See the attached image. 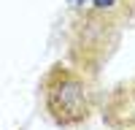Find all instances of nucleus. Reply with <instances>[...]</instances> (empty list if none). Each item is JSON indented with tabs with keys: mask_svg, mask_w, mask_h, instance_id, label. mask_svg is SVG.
<instances>
[{
	"mask_svg": "<svg viewBox=\"0 0 135 130\" xmlns=\"http://www.w3.org/2000/svg\"><path fill=\"white\" fill-rule=\"evenodd\" d=\"M100 111L111 130H135V76L119 81L103 98Z\"/></svg>",
	"mask_w": 135,
	"mask_h": 130,
	"instance_id": "obj_3",
	"label": "nucleus"
},
{
	"mask_svg": "<svg viewBox=\"0 0 135 130\" xmlns=\"http://www.w3.org/2000/svg\"><path fill=\"white\" fill-rule=\"evenodd\" d=\"M119 11L124 19H132L135 22V0H119Z\"/></svg>",
	"mask_w": 135,
	"mask_h": 130,
	"instance_id": "obj_4",
	"label": "nucleus"
},
{
	"mask_svg": "<svg viewBox=\"0 0 135 130\" xmlns=\"http://www.w3.org/2000/svg\"><path fill=\"white\" fill-rule=\"evenodd\" d=\"M122 22H124V16L119 11H100L95 6L86 11H78L76 19L70 22V32H68L70 68L95 79L100 68L119 49Z\"/></svg>",
	"mask_w": 135,
	"mask_h": 130,
	"instance_id": "obj_2",
	"label": "nucleus"
},
{
	"mask_svg": "<svg viewBox=\"0 0 135 130\" xmlns=\"http://www.w3.org/2000/svg\"><path fill=\"white\" fill-rule=\"evenodd\" d=\"M38 87L46 117L62 130L84 127L103 103L92 76H84L65 62H54L41 76Z\"/></svg>",
	"mask_w": 135,
	"mask_h": 130,
	"instance_id": "obj_1",
	"label": "nucleus"
}]
</instances>
